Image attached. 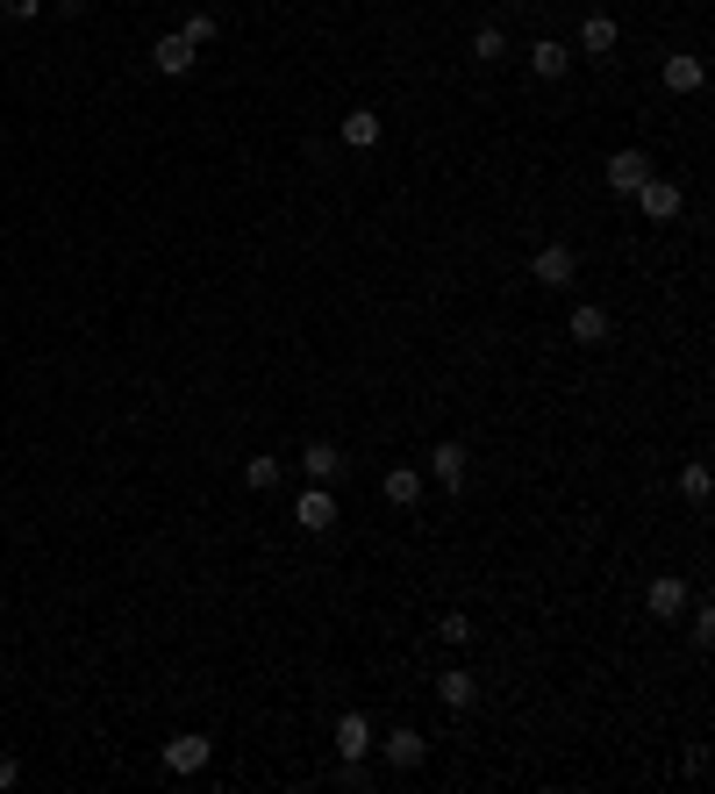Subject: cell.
I'll return each instance as SVG.
<instances>
[{
	"instance_id": "cell-1",
	"label": "cell",
	"mask_w": 715,
	"mask_h": 794,
	"mask_svg": "<svg viewBox=\"0 0 715 794\" xmlns=\"http://www.w3.org/2000/svg\"><path fill=\"white\" fill-rule=\"evenodd\" d=\"M329 744H337V759H373L379 730H373V716H365V708H343L337 723H329Z\"/></svg>"
},
{
	"instance_id": "cell-2",
	"label": "cell",
	"mask_w": 715,
	"mask_h": 794,
	"mask_svg": "<svg viewBox=\"0 0 715 794\" xmlns=\"http://www.w3.org/2000/svg\"><path fill=\"white\" fill-rule=\"evenodd\" d=\"M565 337H573L579 351H601V344H609V337H615V315L601 308V301H579V308L565 315Z\"/></svg>"
},
{
	"instance_id": "cell-3",
	"label": "cell",
	"mask_w": 715,
	"mask_h": 794,
	"mask_svg": "<svg viewBox=\"0 0 715 794\" xmlns=\"http://www.w3.org/2000/svg\"><path fill=\"white\" fill-rule=\"evenodd\" d=\"M630 201H637V207H644L651 223H673V215H680V207H687V193H680V179H665V173H651V179H644V187H637V193H630Z\"/></svg>"
},
{
	"instance_id": "cell-4",
	"label": "cell",
	"mask_w": 715,
	"mask_h": 794,
	"mask_svg": "<svg viewBox=\"0 0 715 794\" xmlns=\"http://www.w3.org/2000/svg\"><path fill=\"white\" fill-rule=\"evenodd\" d=\"M373 752H387V766H393V773H415V766L429 759V738H423V730H409V723H401V730H387V738H379Z\"/></svg>"
},
{
	"instance_id": "cell-5",
	"label": "cell",
	"mask_w": 715,
	"mask_h": 794,
	"mask_svg": "<svg viewBox=\"0 0 715 794\" xmlns=\"http://www.w3.org/2000/svg\"><path fill=\"white\" fill-rule=\"evenodd\" d=\"M208 759H215V744H208L201 730H179V738L165 744V773H179V780H187V773H201Z\"/></svg>"
},
{
	"instance_id": "cell-6",
	"label": "cell",
	"mask_w": 715,
	"mask_h": 794,
	"mask_svg": "<svg viewBox=\"0 0 715 794\" xmlns=\"http://www.w3.org/2000/svg\"><path fill=\"white\" fill-rule=\"evenodd\" d=\"M573 273H579V259L565 243H537V259H529V279H537V287H573Z\"/></svg>"
},
{
	"instance_id": "cell-7",
	"label": "cell",
	"mask_w": 715,
	"mask_h": 794,
	"mask_svg": "<svg viewBox=\"0 0 715 794\" xmlns=\"http://www.w3.org/2000/svg\"><path fill=\"white\" fill-rule=\"evenodd\" d=\"M644 608H651L658 622H680V616H687V580H680V572H658V580L644 588Z\"/></svg>"
},
{
	"instance_id": "cell-8",
	"label": "cell",
	"mask_w": 715,
	"mask_h": 794,
	"mask_svg": "<svg viewBox=\"0 0 715 794\" xmlns=\"http://www.w3.org/2000/svg\"><path fill=\"white\" fill-rule=\"evenodd\" d=\"M293 522H301L308 537H329V530H337V501H329V487H308V494L293 501Z\"/></svg>"
},
{
	"instance_id": "cell-9",
	"label": "cell",
	"mask_w": 715,
	"mask_h": 794,
	"mask_svg": "<svg viewBox=\"0 0 715 794\" xmlns=\"http://www.w3.org/2000/svg\"><path fill=\"white\" fill-rule=\"evenodd\" d=\"M151 65H158V72H165V79H187V72H193V65H201V51H193L187 36L172 29V36H158V43H151Z\"/></svg>"
},
{
	"instance_id": "cell-10",
	"label": "cell",
	"mask_w": 715,
	"mask_h": 794,
	"mask_svg": "<svg viewBox=\"0 0 715 794\" xmlns=\"http://www.w3.org/2000/svg\"><path fill=\"white\" fill-rule=\"evenodd\" d=\"M429 480H437L443 494H459V487H465V444H459V437H443V444L429 451Z\"/></svg>"
},
{
	"instance_id": "cell-11",
	"label": "cell",
	"mask_w": 715,
	"mask_h": 794,
	"mask_svg": "<svg viewBox=\"0 0 715 794\" xmlns=\"http://www.w3.org/2000/svg\"><path fill=\"white\" fill-rule=\"evenodd\" d=\"M658 79H665V93H701V87H708V65H701V58H687V51H673L658 65Z\"/></svg>"
},
{
	"instance_id": "cell-12",
	"label": "cell",
	"mask_w": 715,
	"mask_h": 794,
	"mask_svg": "<svg viewBox=\"0 0 715 794\" xmlns=\"http://www.w3.org/2000/svg\"><path fill=\"white\" fill-rule=\"evenodd\" d=\"M651 179V157L644 151H615L609 157V193H637Z\"/></svg>"
},
{
	"instance_id": "cell-13",
	"label": "cell",
	"mask_w": 715,
	"mask_h": 794,
	"mask_svg": "<svg viewBox=\"0 0 715 794\" xmlns=\"http://www.w3.org/2000/svg\"><path fill=\"white\" fill-rule=\"evenodd\" d=\"M301 472H308V487H337L343 451H337V444H308V451H301Z\"/></svg>"
},
{
	"instance_id": "cell-14",
	"label": "cell",
	"mask_w": 715,
	"mask_h": 794,
	"mask_svg": "<svg viewBox=\"0 0 715 794\" xmlns=\"http://www.w3.org/2000/svg\"><path fill=\"white\" fill-rule=\"evenodd\" d=\"M379 137H387V122H379V108H351V115H343V143H351V151H373Z\"/></svg>"
},
{
	"instance_id": "cell-15",
	"label": "cell",
	"mask_w": 715,
	"mask_h": 794,
	"mask_svg": "<svg viewBox=\"0 0 715 794\" xmlns=\"http://www.w3.org/2000/svg\"><path fill=\"white\" fill-rule=\"evenodd\" d=\"M565 65H573V51H565L559 36H544V43H529V72H537V79H565Z\"/></svg>"
},
{
	"instance_id": "cell-16",
	"label": "cell",
	"mask_w": 715,
	"mask_h": 794,
	"mask_svg": "<svg viewBox=\"0 0 715 794\" xmlns=\"http://www.w3.org/2000/svg\"><path fill=\"white\" fill-rule=\"evenodd\" d=\"M437 694H443V708H451V716H465V708L479 702V680L465 673V666H451V673L437 680Z\"/></svg>"
},
{
	"instance_id": "cell-17",
	"label": "cell",
	"mask_w": 715,
	"mask_h": 794,
	"mask_svg": "<svg viewBox=\"0 0 715 794\" xmlns=\"http://www.w3.org/2000/svg\"><path fill=\"white\" fill-rule=\"evenodd\" d=\"M615 36H623V29H615V15H587V22H579V51H587V58H609Z\"/></svg>"
},
{
	"instance_id": "cell-18",
	"label": "cell",
	"mask_w": 715,
	"mask_h": 794,
	"mask_svg": "<svg viewBox=\"0 0 715 794\" xmlns=\"http://www.w3.org/2000/svg\"><path fill=\"white\" fill-rule=\"evenodd\" d=\"M387 501H393V508H415V501H423V472H415V466H393L387 472Z\"/></svg>"
},
{
	"instance_id": "cell-19",
	"label": "cell",
	"mask_w": 715,
	"mask_h": 794,
	"mask_svg": "<svg viewBox=\"0 0 715 794\" xmlns=\"http://www.w3.org/2000/svg\"><path fill=\"white\" fill-rule=\"evenodd\" d=\"M243 487H251V494H273L279 487V458H243Z\"/></svg>"
},
{
	"instance_id": "cell-20",
	"label": "cell",
	"mask_w": 715,
	"mask_h": 794,
	"mask_svg": "<svg viewBox=\"0 0 715 794\" xmlns=\"http://www.w3.org/2000/svg\"><path fill=\"white\" fill-rule=\"evenodd\" d=\"M179 36H187L193 51H208V43H215V36H222V22L208 15V8H193V15H187V29H179Z\"/></svg>"
},
{
	"instance_id": "cell-21",
	"label": "cell",
	"mask_w": 715,
	"mask_h": 794,
	"mask_svg": "<svg viewBox=\"0 0 715 794\" xmlns=\"http://www.w3.org/2000/svg\"><path fill=\"white\" fill-rule=\"evenodd\" d=\"M473 58H479V65H501V58H509V36H501L494 22H487V29L473 36Z\"/></svg>"
},
{
	"instance_id": "cell-22",
	"label": "cell",
	"mask_w": 715,
	"mask_h": 794,
	"mask_svg": "<svg viewBox=\"0 0 715 794\" xmlns=\"http://www.w3.org/2000/svg\"><path fill=\"white\" fill-rule=\"evenodd\" d=\"M680 494L694 501V508H708V494H715V480H708V466H687L680 472Z\"/></svg>"
},
{
	"instance_id": "cell-23",
	"label": "cell",
	"mask_w": 715,
	"mask_h": 794,
	"mask_svg": "<svg viewBox=\"0 0 715 794\" xmlns=\"http://www.w3.org/2000/svg\"><path fill=\"white\" fill-rule=\"evenodd\" d=\"M437 638H443V644H473V622H465L459 608H443V622H437Z\"/></svg>"
},
{
	"instance_id": "cell-24",
	"label": "cell",
	"mask_w": 715,
	"mask_h": 794,
	"mask_svg": "<svg viewBox=\"0 0 715 794\" xmlns=\"http://www.w3.org/2000/svg\"><path fill=\"white\" fill-rule=\"evenodd\" d=\"M0 15H8V22H36V15H43V0H0Z\"/></svg>"
},
{
	"instance_id": "cell-25",
	"label": "cell",
	"mask_w": 715,
	"mask_h": 794,
	"mask_svg": "<svg viewBox=\"0 0 715 794\" xmlns=\"http://www.w3.org/2000/svg\"><path fill=\"white\" fill-rule=\"evenodd\" d=\"M708 638H715V608L701 602V608H694V644H708Z\"/></svg>"
},
{
	"instance_id": "cell-26",
	"label": "cell",
	"mask_w": 715,
	"mask_h": 794,
	"mask_svg": "<svg viewBox=\"0 0 715 794\" xmlns=\"http://www.w3.org/2000/svg\"><path fill=\"white\" fill-rule=\"evenodd\" d=\"M15 780H22V759H15V752H0V794L15 787Z\"/></svg>"
},
{
	"instance_id": "cell-27",
	"label": "cell",
	"mask_w": 715,
	"mask_h": 794,
	"mask_svg": "<svg viewBox=\"0 0 715 794\" xmlns=\"http://www.w3.org/2000/svg\"><path fill=\"white\" fill-rule=\"evenodd\" d=\"M58 15H86V0H58Z\"/></svg>"
},
{
	"instance_id": "cell-28",
	"label": "cell",
	"mask_w": 715,
	"mask_h": 794,
	"mask_svg": "<svg viewBox=\"0 0 715 794\" xmlns=\"http://www.w3.org/2000/svg\"><path fill=\"white\" fill-rule=\"evenodd\" d=\"M501 8H523V0H501Z\"/></svg>"
}]
</instances>
